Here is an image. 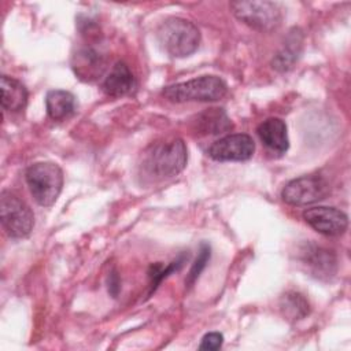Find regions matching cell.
Wrapping results in <instances>:
<instances>
[{
    "label": "cell",
    "instance_id": "5",
    "mask_svg": "<svg viewBox=\"0 0 351 351\" xmlns=\"http://www.w3.org/2000/svg\"><path fill=\"white\" fill-rule=\"evenodd\" d=\"M1 225L12 239H23L30 234L34 226L32 208L14 192L4 189L0 195Z\"/></svg>",
    "mask_w": 351,
    "mask_h": 351
},
{
    "label": "cell",
    "instance_id": "7",
    "mask_svg": "<svg viewBox=\"0 0 351 351\" xmlns=\"http://www.w3.org/2000/svg\"><path fill=\"white\" fill-rule=\"evenodd\" d=\"M329 189V182L322 176L308 174L291 180L282 188L281 197L291 206H307L325 199Z\"/></svg>",
    "mask_w": 351,
    "mask_h": 351
},
{
    "label": "cell",
    "instance_id": "19",
    "mask_svg": "<svg viewBox=\"0 0 351 351\" xmlns=\"http://www.w3.org/2000/svg\"><path fill=\"white\" fill-rule=\"evenodd\" d=\"M185 259H188V256L185 258V255H182V256H180L178 259H176V261H173L171 263H169L167 266H162L160 263H156V265H154V266H151V270H149V278H151V292H154L156 288H158V285L162 282V280L163 278H166L170 273H173V271H177L178 269H181V266L184 265V262H185Z\"/></svg>",
    "mask_w": 351,
    "mask_h": 351
},
{
    "label": "cell",
    "instance_id": "4",
    "mask_svg": "<svg viewBox=\"0 0 351 351\" xmlns=\"http://www.w3.org/2000/svg\"><path fill=\"white\" fill-rule=\"evenodd\" d=\"M25 178L34 200L43 206H52L62 192L63 171L53 162H37L26 169Z\"/></svg>",
    "mask_w": 351,
    "mask_h": 351
},
{
    "label": "cell",
    "instance_id": "22",
    "mask_svg": "<svg viewBox=\"0 0 351 351\" xmlns=\"http://www.w3.org/2000/svg\"><path fill=\"white\" fill-rule=\"evenodd\" d=\"M108 284H110V285H108V291H110L111 295L115 298L117 293H118V291H119V278H118V276H117L115 271L111 273Z\"/></svg>",
    "mask_w": 351,
    "mask_h": 351
},
{
    "label": "cell",
    "instance_id": "6",
    "mask_svg": "<svg viewBox=\"0 0 351 351\" xmlns=\"http://www.w3.org/2000/svg\"><path fill=\"white\" fill-rule=\"evenodd\" d=\"M234 16L258 32H273L282 21V12L274 1H233L230 3Z\"/></svg>",
    "mask_w": 351,
    "mask_h": 351
},
{
    "label": "cell",
    "instance_id": "17",
    "mask_svg": "<svg viewBox=\"0 0 351 351\" xmlns=\"http://www.w3.org/2000/svg\"><path fill=\"white\" fill-rule=\"evenodd\" d=\"M233 128L230 118L223 108H207L195 121V129L200 134H219Z\"/></svg>",
    "mask_w": 351,
    "mask_h": 351
},
{
    "label": "cell",
    "instance_id": "21",
    "mask_svg": "<svg viewBox=\"0 0 351 351\" xmlns=\"http://www.w3.org/2000/svg\"><path fill=\"white\" fill-rule=\"evenodd\" d=\"M223 343V336L219 332H210L207 335H204V337L202 339V343L199 346V350H208V351H215L218 348H221Z\"/></svg>",
    "mask_w": 351,
    "mask_h": 351
},
{
    "label": "cell",
    "instance_id": "1",
    "mask_svg": "<svg viewBox=\"0 0 351 351\" xmlns=\"http://www.w3.org/2000/svg\"><path fill=\"white\" fill-rule=\"evenodd\" d=\"M188 151L182 138L156 141L143 155V170L158 180L178 176L186 166Z\"/></svg>",
    "mask_w": 351,
    "mask_h": 351
},
{
    "label": "cell",
    "instance_id": "20",
    "mask_svg": "<svg viewBox=\"0 0 351 351\" xmlns=\"http://www.w3.org/2000/svg\"><path fill=\"white\" fill-rule=\"evenodd\" d=\"M210 256H211V250H210V245L203 243L200 245V250H199V254H197V258L195 261V263L192 265L186 278H185V285L188 287H192L195 284V281L199 278L200 273L203 271V269L206 267L207 262L210 261Z\"/></svg>",
    "mask_w": 351,
    "mask_h": 351
},
{
    "label": "cell",
    "instance_id": "9",
    "mask_svg": "<svg viewBox=\"0 0 351 351\" xmlns=\"http://www.w3.org/2000/svg\"><path fill=\"white\" fill-rule=\"evenodd\" d=\"M303 219L315 232L325 236H340L347 230L348 217L336 207L318 206L303 211Z\"/></svg>",
    "mask_w": 351,
    "mask_h": 351
},
{
    "label": "cell",
    "instance_id": "8",
    "mask_svg": "<svg viewBox=\"0 0 351 351\" xmlns=\"http://www.w3.org/2000/svg\"><path fill=\"white\" fill-rule=\"evenodd\" d=\"M255 143L250 134H228L208 148V156L218 162H243L252 158Z\"/></svg>",
    "mask_w": 351,
    "mask_h": 351
},
{
    "label": "cell",
    "instance_id": "2",
    "mask_svg": "<svg viewBox=\"0 0 351 351\" xmlns=\"http://www.w3.org/2000/svg\"><path fill=\"white\" fill-rule=\"evenodd\" d=\"M156 37L163 51L173 58L189 56L200 44V30L197 26L180 16L165 19L156 30Z\"/></svg>",
    "mask_w": 351,
    "mask_h": 351
},
{
    "label": "cell",
    "instance_id": "3",
    "mask_svg": "<svg viewBox=\"0 0 351 351\" xmlns=\"http://www.w3.org/2000/svg\"><path fill=\"white\" fill-rule=\"evenodd\" d=\"M228 93L226 82L217 75H202L163 88L162 95L174 103L217 101Z\"/></svg>",
    "mask_w": 351,
    "mask_h": 351
},
{
    "label": "cell",
    "instance_id": "15",
    "mask_svg": "<svg viewBox=\"0 0 351 351\" xmlns=\"http://www.w3.org/2000/svg\"><path fill=\"white\" fill-rule=\"evenodd\" d=\"M0 85H1V106L4 110L16 112L26 107L29 93L26 86L21 81L3 74L0 80Z\"/></svg>",
    "mask_w": 351,
    "mask_h": 351
},
{
    "label": "cell",
    "instance_id": "14",
    "mask_svg": "<svg viewBox=\"0 0 351 351\" xmlns=\"http://www.w3.org/2000/svg\"><path fill=\"white\" fill-rule=\"evenodd\" d=\"M256 132L261 141L273 152L284 154L288 151L289 140L287 125L281 118H267L258 126Z\"/></svg>",
    "mask_w": 351,
    "mask_h": 351
},
{
    "label": "cell",
    "instance_id": "18",
    "mask_svg": "<svg viewBox=\"0 0 351 351\" xmlns=\"http://www.w3.org/2000/svg\"><path fill=\"white\" fill-rule=\"evenodd\" d=\"M280 310L282 315L289 321H299L308 315L310 304L307 299L295 291L285 292L280 299Z\"/></svg>",
    "mask_w": 351,
    "mask_h": 351
},
{
    "label": "cell",
    "instance_id": "13",
    "mask_svg": "<svg viewBox=\"0 0 351 351\" xmlns=\"http://www.w3.org/2000/svg\"><path fill=\"white\" fill-rule=\"evenodd\" d=\"M303 49V32L298 27L289 30L280 51L271 60V67L280 73L291 70L298 62Z\"/></svg>",
    "mask_w": 351,
    "mask_h": 351
},
{
    "label": "cell",
    "instance_id": "12",
    "mask_svg": "<svg viewBox=\"0 0 351 351\" xmlns=\"http://www.w3.org/2000/svg\"><path fill=\"white\" fill-rule=\"evenodd\" d=\"M136 88V78L125 62H117L101 84L103 92L110 97H122Z\"/></svg>",
    "mask_w": 351,
    "mask_h": 351
},
{
    "label": "cell",
    "instance_id": "11",
    "mask_svg": "<svg viewBox=\"0 0 351 351\" xmlns=\"http://www.w3.org/2000/svg\"><path fill=\"white\" fill-rule=\"evenodd\" d=\"M299 261L315 278H330L336 273L337 261L333 251L313 243H307L300 248Z\"/></svg>",
    "mask_w": 351,
    "mask_h": 351
},
{
    "label": "cell",
    "instance_id": "10",
    "mask_svg": "<svg viewBox=\"0 0 351 351\" xmlns=\"http://www.w3.org/2000/svg\"><path fill=\"white\" fill-rule=\"evenodd\" d=\"M106 66V53L93 45L81 47L80 49H77L71 59V69L74 74L85 82L99 80L103 75Z\"/></svg>",
    "mask_w": 351,
    "mask_h": 351
},
{
    "label": "cell",
    "instance_id": "16",
    "mask_svg": "<svg viewBox=\"0 0 351 351\" xmlns=\"http://www.w3.org/2000/svg\"><path fill=\"white\" fill-rule=\"evenodd\" d=\"M45 107L51 119L63 121L75 112V96L71 92L63 89L49 90L45 97Z\"/></svg>",
    "mask_w": 351,
    "mask_h": 351
}]
</instances>
